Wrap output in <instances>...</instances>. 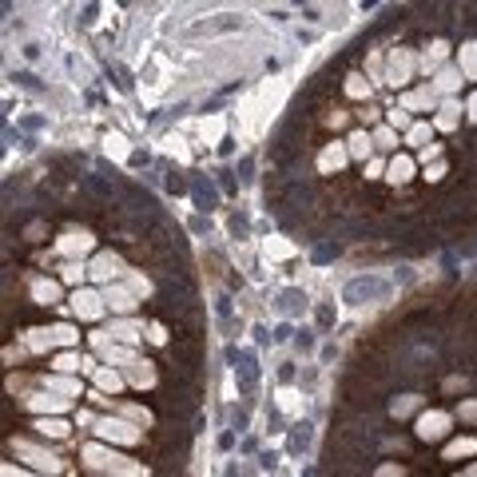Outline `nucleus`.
<instances>
[{
	"label": "nucleus",
	"mask_w": 477,
	"mask_h": 477,
	"mask_svg": "<svg viewBox=\"0 0 477 477\" xmlns=\"http://www.w3.org/2000/svg\"><path fill=\"white\" fill-rule=\"evenodd\" d=\"M335 318H338V310H335V303H315V330H335Z\"/></svg>",
	"instance_id": "38"
},
{
	"label": "nucleus",
	"mask_w": 477,
	"mask_h": 477,
	"mask_svg": "<svg viewBox=\"0 0 477 477\" xmlns=\"http://www.w3.org/2000/svg\"><path fill=\"white\" fill-rule=\"evenodd\" d=\"M370 135H374V147H378V152H394V155H398V132L390 128V123H378Z\"/></svg>",
	"instance_id": "37"
},
{
	"label": "nucleus",
	"mask_w": 477,
	"mask_h": 477,
	"mask_svg": "<svg viewBox=\"0 0 477 477\" xmlns=\"http://www.w3.org/2000/svg\"><path fill=\"white\" fill-rule=\"evenodd\" d=\"M24 346H28L32 354H44V350H56V335H52V326H32L28 335H24Z\"/></svg>",
	"instance_id": "25"
},
{
	"label": "nucleus",
	"mask_w": 477,
	"mask_h": 477,
	"mask_svg": "<svg viewBox=\"0 0 477 477\" xmlns=\"http://www.w3.org/2000/svg\"><path fill=\"white\" fill-rule=\"evenodd\" d=\"M56 254L64 263H88V254H96V235L91 231H64L56 239Z\"/></svg>",
	"instance_id": "7"
},
{
	"label": "nucleus",
	"mask_w": 477,
	"mask_h": 477,
	"mask_svg": "<svg viewBox=\"0 0 477 477\" xmlns=\"http://www.w3.org/2000/svg\"><path fill=\"white\" fill-rule=\"evenodd\" d=\"M12 454L21 457V461H28L36 473H48V477L64 473V466H68L60 454H52V449L36 446V442H28V437H12Z\"/></svg>",
	"instance_id": "5"
},
{
	"label": "nucleus",
	"mask_w": 477,
	"mask_h": 477,
	"mask_svg": "<svg viewBox=\"0 0 477 477\" xmlns=\"http://www.w3.org/2000/svg\"><path fill=\"white\" fill-rule=\"evenodd\" d=\"M406 143H410V147H417V152H422V147H430V143H434V123L414 120V128L406 132Z\"/></svg>",
	"instance_id": "36"
},
{
	"label": "nucleus",
	"mask_w": 477,
	"mask_h": 477,
	"mask_svg": "<svg viewBox=\"0 0 477 477\" xmlns=\"http://www.w3.org/2000/svg\"><path fill=\"white\" fill-rule=\"evenodd\" d=\"M24 60H28V64H36V60H40V44H24Z\"/></svg>",
	"instance_id": "55"
},
{
	"label": "nucleus",
	"mask_w": 477,
	"mask_h": 477,
	"mask_svg": "<svg viewBox=\"0 0 477 477\" xmlns=\"http://www.w3.org/2000/svg\"><path fill=\"white\" fill-rule=\"evenodd\" d=\"M346 152H350V159H374V135L366 132V128H358V132H350V140H346Z\"/></svg>",
	"instance_id": "23"
},
{
	"label": "nucleus",
	"mask_w": 477,
	"mask_h": 477,
	"mask_svg": "<svg viewBox=\"0 0 477 477\" xmlns=\"http://www.w3.org/2000/svg\"><path fill=\"white\" fill-rule=\"evenodd\" d=\"M271 306H274V315L283 318V322H295V318L306 310V291L303 286H283V291H274L271 295Z\"/></svg>",
	"instance_id": "13"
},
{
	"label": "nucleus",
	"mask_w": 477,
	"mask_h": 477,
	"mask_svg": "<svg viewBox=\"0 0 477 477\" xmlns=\"http://www.w3.org/2000/svg\"><path fill=\"white\" fill-rule=\"evenodd\" d=\"M235 446V430H227V434H219V449H223V454H227V449H231Z\"/></svg>",
	"instance_id": "57"
},
{
	"label": "nucleus",
	"mask_w": 477,
	"mask_h": 477,
	"mask_svg": "<svg viewBox=\"0 0 477 477\" xmlns=\"http://www.w3.org/2000/svg\"><path fill=\"white\" fill-rule=\"evenodd\" d=\"M457 68H461V76H466V80H473L477 84V40H466L461 44V48H457Z\"/></svg>",
	"instance_id": "31"
},
{
	"label": "nucleus",
	"mask_w": 477,
	"mask_h": 477,
	"mask_svg": "<svg viewBox=\"0 0 477 477\" xmlns=\"http://www.w3.org/2000/svg\"><path fill=\"white\" fill-rule=\"evenodd\" d=\"M191 195H195V207H199V211H215V207H219V191H215V183L211 179H195L191 183Z\"/></svg>",
	"instance_id": "29"
},
{
	"label": "nucleus",
	"mask_w": 477,
	"mask_h": 477,
	"mask_svg": "<svg viewBox=\"0 0 477 477\" xmlns=\"http://www.w3.org/2000/svg\"><path fill=\"white\" fill-rule=\"evenodd\" d=\"M263 254L266 259H295L298 247L291 239H283V235H274V239H263Z\"/></svg>",
	"instance_id": "35"
},
{
	"label": "nucleus",
	"mask_w": 477,
	"mask_h": 477,
	"mask_svg": "<svg viewBox=\"0 0 477 477\" xmlns=\"http://www.w3.org/2000/svg\"><path fill=\"white\" fill-rule=\"evenodd\" d=\"M21 406L32 410V414H40V417H60V414H68V410H72V398H60V394H52V390H40V394H24Z\"/></svg>",
	"instance_id": "12"
},
{
	"label": "nucleus",
	"mask_w": 477,
	"mask_h": 477,
	"mask_svg": "<svg viewBox=\"0 0 477 477\" xmlns=\"http://www.w3.org/2000/svg\"><path fill=\"white\" fill-rule=\"evenodd\" d=\"M103 303H108L112 318H135V315H140V303H143V298L135 295L128 283H112V286H103Z\"/></svg>",
	"instance_id": "9"
},
{
	"label": "nucleus",
	"mask_w": 477,
	"mask_h": 477,
	"mask_svg": "<svg viewBox=\"0 0 477 477\" xmlns=\"http://www.w3.org/2000/svg\"><path fill=\"white\" fill-rule=\"evenodd\" d=\"M91 434H96V442H103V446H140L143 442V426H135L132 417L123 414H103L96 426H91Z\"/></svg>",
	"instance_id": "4"
},
{
	"label": "nucleus",
	"mask_w": 477,
	"mask_h": 477,
	"mask_svg": "<svg viewBox=\"0 0 477 477\" xmlns=\"http://www.w3.org/2000/svg\"><path fill=\"white\" fill-rule=\"evenodd\" d=\"M291 335H295V326H291V322H279V326H274V342H291Z\"/></svg>",
	"instance_id": "52"
},
{
	"label": "nucleus",
	"mask_w": 477,
	"mask_h": 477,
	"mask_svg": "<svg viewBox=\"0 0 477 477\" xmlns=\"http://www.w3.org/2000/svg\"><path fill=\"white\" fill-rule=\"evenodd\" d=\"M350 163V152H346V140H330L318 152V159H315V167H318V175H338Z\"/></svg>",
	"instance_id": "16"
},
{
	"label": "nucleus",
	"mask_w": 477,
	"mask_h": 477,
	"mask_svg": "<svg viewBox=\"0 0 477 477\" xmlns=\"http://www.w3.org/2000/svg\"><path fill=\"white\" fill-rule=\"evenodd\" d=\"M426 84L437 91V100H457V91H461L466 76H461V68H457V64H446V68L437 72L434 80H426Z\"/></svg>",
	"instance_id": "18"
},
{
	"label": "nucleus",
	"mask_w": 477,
	"mask_h": 477,
	"mask_svg": "<svg viewBox=\"0 0 477 477\" xmlns=\"http://www.w3.org/2000/svg\"><path fill=\"white\" fill-rule=\"evenodd\" d=\"M88 279L100 286H112V283H123L128 279V263H123L120 251H96L88 259Z\"/></svg>",
	"instance_id": "6"
},
{
	"label": "nucleus",
	"mask_w": 477,
	"mask_h": 477,
	"mask_svg": "<svg viewBox=\"0 0 477 477\" xmlns=\"http://www.w3.org/2000/svg\"><path fill=\"white\" fill-rule=\"evenodd\" d=\"M446 172H449L446 159H437V163H426V172H422V175H426V183H442V179H446Z\"/></svg>",
	"instance_id": "46"
},
{
	"label": "nucleus",
	"mask_w": 477,
	"mask_h": 477,
	"mask_svg": "<svg viewBox=\"0 0 477 477\" xmlns=\"http://www.w3.org/2000/svg\"><path fill=\"white\" fill-rule=\"evenodd\" d=\"M338 358V346L335 342H322V350H318V362H335Z\"/></svg>",
	"instance_id": "54"
},
{
	"label": "nucleus",
	"mask_w": 477,
	"mask_h": 477,
	"mask_svg": "<svg viewBox=\"0 0 477 477\" xmlns=\"http://www.w3.org/2000/svg\"><path fill=\"white\" fill-rule=\"evenodd\" d=\"M382 172H386V163H382V159H370V163H366V179H382Z\"/></svg>",
	"instance_id": "51"
},
{
	"label": "nucleus",
	"mask_w": 477,
	"mask_h": 477,
	"mask_svg": "<svg viewBox=\"0 0 477 477\" xmlns=\"http://www.w3.org/2000/svg\"><path fill=\"white\" fill-rule=\"evenodd\" d=\"M362 120L366 123H378V108H374V103H370V108H362Z\"/></svg>",
	"instance_id": "60"
},
{
	"label": "nucleus",
	"mask_w": 477,
	"mask_h": 477,
	"mask_svg": "<svg viewBox=\"0 0 477 477\" xmlns=\"http://www.w3.org/2000/svg\"><path fill=\"white\" fill-rule=\"evenodd\" d=\"M235 28H243V16H235V12H219V16H203V21L187 24L183 40H199V36H219V32H235Z\"/></svg>",
	"instance_id": "11"
},
{
	"label": "nucleus",
	"mask_w": 477,
	"mask_h": 477,
	"mask_svg": "<svg viewBox=\"0 0 477 477\" xmlns=\"http://www.w3.org/2000/svg\"><path fill=\"white\" fill-rule=\"evenodd\" d=\"M466 116L477 123V91H469V100H466Z\"/></svg>",
	"instance_id": "56"
},
{
	"label": "nucleus",
	"mask_w": 477,
	"mask_h": 477,
	"mask_svg": "<svg viewBox=\"0 0 477 477\" xmlns=\"http://www.w3.org/2000/svg\"><path fill=\"white\" fill-rule=\"evenodd\" d=\"M417 52L406 48V44H394V48L386 52V68H382V84H390V88H402L410 91V84H414L417 76Z\"/></svg>",
	"instance_id": "3"
},
{
	"label": "nucleus",
	"mask_w": 477,
	"mask_h": 477,
	"mask_svg": "<svg viewBox=\"0 0 477 477\" xmlns=\"http://www.w3.org/2000/svg\"><path fill=\"white\" fill-rule=\"evenodd\" d=\"M310 422H303V417H298V422H291V434H286V449H291V454H303L306 446H310Z\"/></svg>",
	"instance_id": "30"
},
{
	"label": "nucleus",
	"mask_w": 477,
	"mask_h": 477,
	"mask_svg": "<svg viewBox=\"0 0 477 477\" xmlns=\"http://www.w3.org/2000/svg\"><path fill=\"white\" fill-rule=\"evenodd\" d=\"M103 152L112 155V159H120V163L135 159V147L128 143V135H123V132H108V135H103Z\"/></svg>",
	"instance_id": "24"
},
{
	"label": "nucleus",
	"mask_w": 477,
	"mask_h": 477,
	"mask_svg": "<svg viewBox=\"0 0 477 477\" xmlns=\"http://www.w3.org/2000/svg\"><path fill=\"white\" fill-rule=\"evenodd\" d=\"M32 430H36L40 437H52V442H64V437L72 434V426L64 422V417H36V422H32Z\"/></svg>",
	"instance_id": "27"
},
{
	"label": "nucleus",
	"mask_w": 477,
	"mask_h": 477,
	"mask_svg": "<svg viewBox=\"0 0 477 477\" xmlns=\"http://www.w3.org/2000/svg\"><path fill=\"white\" fill-rule=\"evenodd\" d=\"M108 335H112V342L120 346H135L140 350V342L147 338V326H143V318H112V326H108Z\"/></svg>",
	"instance_id": "15"
},
{
	"label": "nucleus",
	"mask_w": 477,
	"mask_h": 477,
	"mask_svg": "<svg viewBox=\"0 0 477 477\" xmlns=\"http://www.w3.org/2000/svg\"><path fill=\"white\" fill-rule=\"evenodd\" d=\"M374 477H406V466H402V461H382V466L374 469Z\"/></svg>",
	"instance_id": "47"
},
{
	"label": "nucleus",
	"mask_w": 477,
	"mask_h": 477,
	"mask_svg": "<svg viewBox=\"0 0 477 477\" xmlns=\"http://www.w3.org/2000/svg\"><path fill=\"white\" fill-rule=\"evenodd\" d=\"M346 96L350 100H370V84L362 76H346Z\"/></svg>",
	"instance_id": "41"
},
{
	"label": "nucleus",
	"mask_w": 477,
	"mask_h": 477,
	"mask_svg": "<svg viewBox=\"0 0 477 477\" xmlns=\"http://www.w3.org/2000/svg\"><path fill=\"white\" fill-rule=\"evenodd\" d=\"M469 473H473V477H477V461H473V469H469Z\"/></svg>",
	"instance_id": "61"
},
{
	"label": "nucleus",
	"mask_w": 477,
	"mask_h": 477,
	"mask_svg": "<svg viewBox=\"0 0 477 477\" xmlns=\"http://www.w3.org/2000/svg\"><path fill=\"white\" fill-rule=\"evenodd\" d=\"M473 454H477V437H454V442H446V449H442L446 461H461V457H473Z\"/></svg>",
	"instance_id": "33"
},
{
	"label": "nucleus",
	"mask_w": 477,
	"mask_h": 477,
	"mask_svg": "<svg viewBox=\"0 0 477 477\" xmlns=\"http://www.w3.org/2000/svg\"><path fill=\"white\" fill-rule=\"evenodd\" d=\"M454 477H473V473H454Z\"/></svg>",
	"instance_id": "62"
},
{
	"label": "nucleus",
	"mask_w": 477,
	"mask_h": 477,
	"mask_svg": "<svg viewBox=\"0 0 477 477\" xmlns=\"http://www.w3.org/2000/svg\"><path fill=\"white\" fill-rule=\"evenodd\" d=\"M0 477H36V473H28V469H16V466H4V473Z\"/></svg>",
	"instance_id": "58"
},
{
	"label": "nucleus",
	"mask_w": 477,
	"mask_h": 477,
	"mask_svg": "<svg viewBox=\"0 0 477 477\" xmlns=\"http://www.w3.org/2000/svg\"><path fill=\"white\" fill-rule=\"evenodd\" d=\"M80 461L96 473H108V477H147V466L132 461V457H123L120 449L103 446V442H88L80 449Z\"/></svg>",
	"instance_id": "1"
},
{
	"label": "nucleus",
	"mask_w": 477,
	"mask_h": 477,
	"mask_svg": "<svg viewBox=\"0 0 477 477\" xmlns=\"http://www.w3.org/2000/svg\"><path fill=\"white\" fill-rule=\"evenodd\" d=\"M414 167H417V163L410 159V155H394V159L386 163V179L394 183V187H402V183L414 179Z\"/></svg>",
	"instance_id": "26"
},
{
	"label": "nucleus",
	"mask_w": 477,
	"mask_h": 477,
	"mask_svg": "<svg viewBox=\"0 0 477 477\" xmlns=\"http://www.w3.org/2000/svg\"><path fill=\"white\" fill-rule=\"evenodd\" d=\"M417 155H422V163H430V159H442V143H430V147H422V152H417Z\"/></svg>",
	"instance_id": "50"
},
{
	"label": "nucleus",
	"mask_w": 477,
	"mask_h": 477,
	"mask_svg": "<svg viewBox=\"0 0 477 477\" xmlns=\"http://www.w3.org/2000/svg\"><path fill=\"white\" fill-rule=\"evenodd\" d=\"M279 382H283V386H291V382H295V362H283V366H279Z\"/></svg>",
	"instance_id": "53"
},
{
	"label": "nucleus",
	"mask_w": 477,
	"mask_h": 477,
	"mask_svg": "<svg viewBox=\"0 0 477 477\" xmlns=\"http://www.w3.org/2000/svg\"><path fill=\"white\" fill-rule=\"evenodd\" d=\"M422 402H426L422 394H398V398H390V417H398V422H402V417L417 414V410H422Z\"/></svg>",
	"instance_id": "32"
},
{
	"label": "nucleus",
	"mask_w": 477,
	"mask_h": 477,
	"mask_svg": "<svg viewBox=\"0 0 477 477\" xmlns=\"http://www.w3.org/2000/svg\"><path fill=\"white\" fill-rule=\"evenodd\" d=\"M274 461H279V457H274V454H259V466H263L266 473H271V469H274Z\"/></svg>",
	"instance_id": "59"
},
{
	"label": "nucleus",
	"mask_w": 477,
	"mask_h": 477,
	"mask_svg": "<svg viewBox=\"0 0 477 477\" xmlns=\"http://www.w3.org/2000/svg\"><path fill=\"white\" fill-rule=\"evenodd\" d=\"M40 382H44V390H52V394H60V398H80V382L68 374H44Z\"/></svg>",
	"instance_id": "28"
},
{
	"label": "nucleus",
	"mask_w": 477,
	"mask_h": 477,
	"mask_svg": "<svg viewBox=\"0 0 477 477\" xmlns=\"http://www.w3.org/2000/svg\"><path fill=\"white\" fill-rule=\"evenodd\" d=\"M91 378H96V390H100V394H120V390L128 386V378H123L116 366H96Z\"/></svg>",
	"instance_id": "22"
},
{
	"label": "nucleus",
	"mask_w": 477,
	"mask_h": 477,
	"mask_svg": "<svg viewBox=\"0 0 477 477\" xmlns=\"http://www.w3.org/2000/svg\"><path fill=\"white\" fill-rule=\"evenodd\" d=\"M414 430H417V437L422 442H446L449 437V430H454V414H446V410H422L417 414V422H414Z\"/></svg>",
	"instance_id": "8"
},
{
	"label": "nucleus",
	"mask_w": 477,
	"mask_h": 477,
	"mask_svg": "<svg viewBox=\"0 0 477 477\" xmlns=\"http://www.w3.org/2000/svg\"><path fill=\"white\" fill-rule=\"evenodd\" d=\"M386 123H390V128H394V132H398V128H402V132H410V128H414V120H410V112H402L398 103H394V108H390V112H386Z\"/></svg>",
	"instance_id": "43"
},
{
	"label": "nucleus",
	"mask_w": 477,
	"mask_h": 477,
	"mask_svg": "<svg viewBox=\"0 0 477 477\" xmlns=\"http://www.w3.org/2000/svg\"><path fill=\"white\" fill-rule=\"evenodd\" d=\"M235 172H239V183H251V179H254V159H251V155H243Z\"/></svg>",
	"instance_id": "48"
},
{
	"label": "nucleus",
	"mask_w": 477,
	"mask_h": 477,
	"mask_svg": "<svg viewBox=\"0 0 477 477\" xmlns=\"http://www.w3.org/2000/svg\"><path fill=\"white\" fill-rule=\"evenodd\" d=\"M457 417H461L466 426H477V398H461V402H457Z\"/></svg>",
	"instance_id": "44"
},
{
	"label": "nucleus",
	"mask_w": 477,
	"mask_h": 477,
	"mask_svg": "<svg viewBox=\"0 0 477 477\" xmlns=\"http://www.w3.org/2000/svg\"><path fill=\"white\" fill-rule=\"evenodd\" d=\"M123 378H128V386H135V390H152L155 382H159V374H155V362H147V358L132 362L128 370H123Z\"/></svg>",
	"instance_id": "20"
},
{
	"label": "nucleus",
	"mask_w": 477,
	"mask_h": 477,
	"mask_svg": "<svg viewBox=\"0 0 477 477\" xmlns=\"http://www.w3.org/2000/svg\"><path fill=\"white\" fill-rule=\"evenodd\" d=\"M72 315L80 318V322H100L108 303H103V291H91V286H80V291H72Z\"/></svg>",
	"instance_id": "10"
},
{
	"label": "nucleus",
	"mask_w": 477,
	"mask_h": 477,
	"mask_svg": "<svg viewBox=\"0 0 477 477\" xmlns=\"http://www.w3.org/2000/svg\"><path fill=\"white\" fill-rule=\"evenodd\" d=\"M147 342L163 346V342H167V330H163V326H159V322H152V326H147Z\"/></svg>",
	"instance_id": "49"
},
{
	"label": "nucleus",
	"mask_w": 477,
	"mask_h": 477,
	"mask_svg": "<svg viewBox=\"0 0 477 477\" xmlns=\"http://www.w3.org/2000/svg\"><path fill=\"white\" fill-rule=\"evenodd\" d=\"M437 91L430 88V84H422V88H410V91H402L398 96V108L402 112H437Z\"/></svg>",
	"instance_id": "17"
},
{
	"label": "nucleus",
	"mask_w": 477,
	"mask_h": 477,
	"mask_svg": "<svg viewBox=\"0 0 477 477\" xmlns=\"http://www.w3.org/2000/svg\"><path fill=\"white\" fill-rule=\"evenodd\" d=\"M123 283L132 286V291H135L140 298L152 295V279H147V274H140V271H128V279H123Z\"/></svg>",
	"instance_id": "42"
},
{
	"label": "nucleus",
	"mask_w": 477,
	"mask_h": 477,
	"mask_svg": "<svg viewBox=\"0 0 477 477\" xmlns=\"http://www.w3.org/2000/svg\"><path fill=\"white\" fill-rule=\"evenodd\" d=\"M56 279H60L64 286H72V291H80V286H84V279H88V263H60Z\"/></svg>",
	"instance_id": "34"
},
{
	"label": "nucleus",
	"mask_w": 477,
	"mask_h": 477,
	"mask_svg": "<svg viewBox=\"0 0 477 477\" xmlns=\"http://www.w3.org/2000/svg\"><path fill=\"white\" fill-rule=\"evenodd\" d=\"M315 326H303V330H295V350L298 354H315Z\"/></svg>",
	"instance_id": "40"
},
{
	"label": "nucleus",
	"mask_w": 477,
	"mask_h": 477,
	"mask_svg": "<svg viewBox=\"0 0 477 477\" xmlns=\"http://www.w3.org/2000/svg\"><path fill=\"white\" fill-rule=\"evenodd\" d=\"M461 100H442L437 103V116H434V132H454L457 123H461Z\"/></svg>",
	"instance_id": "21"
},
{
	"label": "nucleus",
	"mask_w": 477,
	"mask_h": 477,
	"mask_svg": "<svg viewBox=\"0 0 477 477\" xmlns=\"http://www.w3.org/2000/svg\"><path fill=\"white\" fill-rule=\"evenodd\" d=\"M28 295H32L36 306H56L60 295H64V283L60 279H48V274H36V279L28 283Z\"/></svg>",
	"instance_id": "19"
},
{
	"label": "nucleus",
	"mask_w": 477,
	"mask_h": 477,
	"mask_svg": "<svg viewBox=\"0 0 477 477\" xmlns=\"http://www.w3.org/2000/svg\"><path fill=\"white\" fill-rule=\"evenodd\" d=\"M52 335H56V342H60L64 350H76V346H80V330H76L72 322H56L52 326Z\"/></svg>",
	"instance_id": "39"
},
{
	"label": "nucleus",
	"mask_w": 477,
	"mask_h": 477,
	"mask_svg": "<svg viewBox=\"0 0 477 477\" xmlns=\"http://www.w3.org/2000/svg\"><path fill=\"white\" fill-rule=\"evenodd\" d=\"M390 295H394V286H390L386 274H378V271H358L354 279L342 286V303H350V306H362V303H386Z\"/></svg>",
	"instance_id": "2"
},
{
	"label": "nucleus",
	"mask_w": 477,
	"mask_h": 477,
	"mask_svg": "<svg viewBox=\"0 0 477 477\" xmlns=\"http://www.w3.org/2000/svg\"><path fill=\"white\" fill-rule=\"evenodd\" d=\"M449 52H454V48H449L446 36H434V40L422 48V56H417V68H422V76H430V80H434L437 72L449 64Z\"/></svg>",
	"instance_id": "14"
},
{
	"label": "nucleus",
	"mask_w": 477,
	"mask_h": 477,
	"mask_svg": "<svg viewBox=\"0 0 477 477\" xmlns=\"http://www.w3.org/2000/svg\"><path fill=\"white\" fill-rule=\"evenodd\" d=\"M231 430H235V434H247V430H251V410H247V406H239L231 414Z\"/></svg>",
	"instance_id": "45"
}]
</instances>
